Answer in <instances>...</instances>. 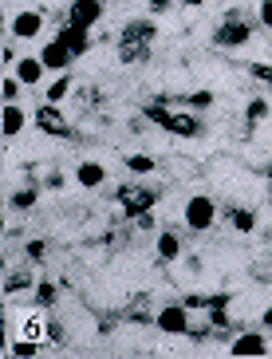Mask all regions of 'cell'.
<instances>
[{
  "label": "cell",
  "instance_id": "cell-8",
  "mask_svg": "<svg viewBox=\"0 0 272 359\" xmlns=\"http://www.w3.org/2000/svg\"><path fill=\"white\" fill-rule=\"evenodd\" d=\"M40 60H43V67H52V72H67V64H72V60H75V52H72V48H67V43L52 40V43H43Z\"/></svg>",
  "mask_w": 272,
  "mask_h": 359
},
{
  "label": "cell",
  "instance_id": "cell-21",
  "mask_svg": "<svg viewBox=\"0 0 272 359\" xmlns=\"http://www.w3.org/2000/svg\"><path fill=\"white\" fill-rule=\"evenodd\" d=\"M32 285H36V276H32V273H12L8 285H4V292L16 296V292H24V288H32Z\"/></svg>",
  "mask_w": 272,
  "mask_h": 359
},
{
  "label": "cell",
  "instance_id": "cell-29",
  "mask_svg": "<svg viewBox=\"0 0 272 359\" xmlns=\"http://www.w3.org/2000/svg\"><path fill=\"white\" fill-rule=\"evenodd\" d=\"M249 75L261 83H272V64H249Z\"/></svg>",
  "mask_w": 272,
  "mask_h": 359
},
{
  "label": "cell",
  "instance_id": "cell-17",
  "mask_svg": "<svg viewBox=\"0 0 272 359\" xmlns=\"http://www.w3.org/2000/svg\"><path fill=\"white\" fill-rule=\"evenodd\" d=\"M142 115L150 118V123H154V127H162V130H170V111H166V99H158V103H147L142 107Z\"/></svg>",
  "mask_w": 272,
  "mask_h": 359
},
{
  "label": "cell",
  "instance_id": "cell-27",
  "mask_svg": "<svg viewBox=\"0 0 272 359\" xmlns=\"http://www.w3.org/2000/svg\"><path fill=\"white\" fill-rule=\"evenodd\" d=\"M264 115H268V103H264V99H252V103L245 107V118H249V123H261Z\"/></svg>",
  "mask_w": 272,
  "mask_h": 359
},
{
  "label": "cell",
  "instance_id": "cell-12",
  "mask_svg": "<svg viewBox=\"0 0 272 359\" xmlns=\"http://www.w3.org/2000/svg\"><path fill=\"white\" fill-rule=\"evenodd\" d=\"M268 351V344H264V336H257V332H245V336L233 339L229 355H264Z\"/></svg>",
  "mask_w": 272,
  "mask_h": 359
},
{
  "label": "cell",
  "instance_id": "cell-16",
  "mask_svg": "<svg viewBox=\"0 0 272 359\" xmlns=\"http://www.w3.org/2000/svg\"><path fill=\"white\" fill-rule=\"evenodd\" d=\"M178 253H182V241H178V233H158V257L162 261H178Z\"/></svg>",
  "mask_w": 272,
  "mask_h": 359
},
{
  "label": "cell",
  "instance_id": "cell-4",
  "mask_svg": "<svg viewBox=\"0 0 272 359\" xmlns=\"http://www.w3.org/2000/svg\"><path fill=\"white\" fill-rule=\"evenodd\" d=\"M154 320H158V327H162L166 336H189V332H193V320H189L186 304H166Z\"/></svg>",
  "mask_w": 272,
  "mask_h": 359
},
{
  "label": "cell",
  "instance_id": "cell-5",
  "mask_svg": "<svg viewBox=\"0 0 272 359\" xmlns=\"http://www.w3.org/2000/svg\"><path fill=\"white\" fill-rule=\"evenodd\" d=\"M36 127L52 138H72V127H67V118L55 111V103H43L40 111H36Z\"/></svg>",
  "mask_w": 272,
  "mask_h": 359
},
{
  "label": "cell",
  "instance_id": "cell-20",
  "mask_svg": "<svg viewBox=\"0 0 272 359\" xmlns=\"http://www.w3.org/2000/svg\"><path fill=\"white\" fill-rule=\"evenodd\" d=\"M55 296H60V292H55L52 280H36V296H32V304H36V308H52Z\"/></svg>",
  "mask_w": 272,
  "mask_h": 359
},
{
  "label": "cell",
  "instance_id": "cell-28",
  "mask_svg": "<svg viewBox=\"0 0 272 359\" xmlns=\"http://www.w3.org/2000/svg\"><path fill=\"white\" fill-rule=\"evenodd\" d=\"M24 336L40 344V339H43V320L40 316H28V320H24Z\"/></svg>",
  "mask_w": 272,
  "mask_h": 359
},
{
  "label": "cell",
  "instance_id": "cell-2",
  "mask_svg": "<svg viewBox=\"0 0 272 359\" xmlns=\"http://www.w3.org/2000/svg\"><path fill=\"white\" fill-rule=\"evenodd\" d=\"M115 198H118V205L126 210V217H142V213L154 210L158 190H150V186H123Z\"/></svg>",
  "mask_w": 272,
  "mask_h": 359
},
{
  "label": "cell",
  "instance_id": "cell-10",
  "mask_svg": "<svg viewBox=\"0 0 272 359\" xmlns=\"http://www.w3.org/2000/svg\"><path fill=\"white\" fill-rule=\"evenodd\" d=\"M158 36V24L154 20H126L118 40H130V43H154Z\"/></svg>",
  "mask_w": 272,
  "mask_h": 359
},
{
  "label": "cell",
  "instance_id": "cell-35",
  "mask_svg": "<svg viewBox=\"0 0 272 359\" xmlns=\"http://www.w3.org/2000/svg\"><path fill=\"white\" fill-rule=\"evenodd\" d=\"M182 4H186V8H201V4H205V0H182Z\"/></svg>",
  "mask_w": 272,
  "mask_h": 359
},
{
  "label": "cell",
  "instance_id": "cell-14",
  "mask_svg": "<svg viewBox=\"0 0 272 359\" xmlns=\"http://www.w3.org/2000/svg\"><path fill=\"white\" fill-rule=\"evenodd\" d=\"M40 75H43V60H40V55H36V60L28 55V60L16 64V79H20L24 87H36V83H40Z\"/></svg>",
  "mask_w": 272,
  "mask_h": 359
},
{
  "label": "cell",
  "instance_id": "cell-9",
  "mask_svg": "<svg viewBox=\"0 0 272 359\" xmlns=\"http://www.w3.org/2000/svg\"><path fill=\"white\" fill-rule=\"evenodd\" d=\"M55 40L67 43V48H72L75 55H83L87 48H91V36H87V28H83V24H72V20H67V24L60 28V36H55Z\"/></svg>",
  "mask_w": 272,
  "mask_h": 359
},
{
  "label": "cell",
  "instance_id": "cell-11",
  "mask_svg": "<svg viewBox=\"0 0 272 359\" xmlns=\"http://www.w3.org/2000/svg\"><path fill=\"white\" fill-rule=\"evenodd\" d=\"M75 182H79L83 190H95V186H103L107 182V170L99 166L95 158H87V162H79V170H75Z\"/></svg>",
  "mask_w": 272,
  "mask_h": 359
},
{
  "label": "cell",
  "instance_id": "cell-25",
  "mask_svg": "<svg viewBox=\"0 0 272 359\" xmlns=\"http://www.w3.org/2000/svg\"><path fill=\"white\" fill-rule=\"evenodd\" d=\"M36 198H40V190L32 186V190H20V194H12V205H16V210H32V205H36Z\"/></svg>",
  "mask_w": 272,
  "mask_h": 359
},
{
  "label": "cell",
  "instance_id": "cell-15",
  "mask_svg": "<svg viewBox=\"0 0 272 359\" xmlns=\"http://www.w3.org/2000/svg\"><path fill=\"white\" fill-rule=\"evenodd\" d=\"M170 135L198 138V135H201V118H193V115H174V118H170Z\"/></svg>",
  "mask_w": 272,
  "mask_h": 359
},
{
  "label": "cell",
  "instance_id": "cell-23",
  "mask_svg": "<svg viewBox=\"0 0 272 359\" xmlns=\"http://www.w3.org/2000/svg\"><path fill=\"white\" fill-rule=\"evenodd\" d=\"M12 355H20V359H32V355H40V344L28 336H20L16 344H12Z\"/></svg>",
  "mask_w": 272,
  "mask_h": 359
},
{
  "label": "cell",
  "instance_id": "cell-19",
  "mask_svg": "<svg viewBox=\"0 0 272 359\" xmlns=\"http://www.w3.org/2000/svg\"><path fill=\"white\" fill-rule=\"evenodd\" d=\"M0 123H4V135H20V130H24V111H20V107H16V103H8V107H4V118H0Z\"/></svg>",
  "mask_w": 272,
  "mask_h": 359
},
{
  "label": "cell",
  "instance_id": "cell-39",
  "mask_svg": "<svg viewBox=\"0 0 272 359\" xmlns=\"http://www.w3.org/2000/svg\"><path fill=\"white\" fill-rule=\"evenodd\" d=\"M67 4H72V0H67Z\"/></svg>",
  "mask_w": 272,
  "mask_h": 359
},
{
  "label": "cell",
  "instance_id": "cell-31",
  "mask_svg": "<svg viewBox=\"0 0 272 359\" xmlns=\"http://www.w3.org/2000/svg\"><path fill=\"white\" fill-rule=\"evenodd\" d=\"M43 253H48L43 241H28V261H43Z\"/></svg>",
  "mask_w": 272,
  "mask_h": 359
},
{
  "label": "cell",
  "instance_id": "cell-37",
  "mask_svg": "<svg viewBox=\"0 0 272 359\" xmlns=\"http://www.w3.org/2000/svg\"><path fill=\"white\" fill-rule=\"evenodd\" d=\"M264 174H268V182H272V166H268V170H264Z\"/></svg>",
  "mask_w": 272,
  "mask_h": 359
},
{
  "label": "cell",
  "instance_id": "cell-18",
  "mask_svg": "<svg viewBox=\"0 0 272 359\" xmlns=\"http://www.w3.org/2000/svg\"><path fill=\"white\" fill-rule=\"evenodd\" d=\"M225 213H229V222L237 225V233H252V225H257L252 210H241V205H225Z\"/></svg>",
  "mask_w": 272,
  "mask_h": 359
},
{
  "label": "cell",
  "instance_id": "cell-22",
  "mask_svg": "<svg viewBox=\"0 0 272 359\" xmlns=\"http://www.w3.org/2000/svg\"><path fill=\"white\" fill-rule=\"evenodd\" d=\"M67 95H72V79H67V75H60V79L48 87V103H63Z\"/></svg>",
  "mask_w": 272,
  "mask_h": 359
},
{
  "label": "cell",
  "instance_id": "cell-40",
  "mask_svg": "<svg viewBox=\"0 0 272 359\" xmlns=\"http://www.w3.org/2000/svg\"><path fill=\"white\" fill-rule=\"evenodd\" d=\"M103 4H107V0H103Z\"/></svg>",
  "mask_w": 272,
  "mask_h": 359
},
{
  "label": "cell",
  "instance_id": "cell-32",
  "mask_svg": "<svg viewBox=\"0 0 272 359\" xmlns=\"http://www.w3.org/2000/svg\"><path fill=\"white\" fill-rule=\"evenodd\" d=\"M261 24L272 28V0H261Z\"/></svg>",
  "mask_w": 272,
  "mask_h": 359
},
{
  "label": "cell",
  "instance_id": "cell-6",
  "mask_svg": "<svg viewBox=\"0 0 272 359\" xmlns=\"http://www.w3.org/2000/svg\"><path fill=\"white\" fill-rule=\"evenodd\" d=\"M99 16H103V0H72V4H67V20H72V24L95 28Z\"/></svg>",
  "mask_w": 272,
  "mask_h": 359
},
{
  "label": "cell",
  "instance_id": "cell-24",
  "mask_svg": "<svg viewBox=\"0 0 272 359\" xmlns=\"http://www.w3.org/2000/svg\"><path fill=\"white\" fill-rule=\"evenodd\" d=\"M126 166L135 170V174H150V170H154L158 162L150 158V154H130V158H126Z\"/></svg>",
  "mask_w": 272,
  "mask_h": 359
},
{
  "label": "cell",
  "instance_id": "cell-30",
  "mask_svg": "<svg viewBox=\"0 0 272 359\" xmlns=\"http://www.w3.org/2000/svg\"><path fill=\"white\" fill-rule=\"evenodd\" d=\"M186 99H189V107H213V91H193Z\"/></svg>",
  "mask_w": 272,
  "mask_h": 359
},
{
  "label": "cell",
  "instance_id": "cell-3",
  "mask_svg": "<svg viewBox=\"0 0 272 359\" xmlns=\"http://www.w3.org/2000/svg\"><path fill=\"white\" fill-rule=\"evenodd\" d=\"M213 222H217V201H213V198L198 194V198H189V201H186V225H189V229L205 233Z\"/></svg>",
  "mask_w": 272,
  "mask_h": 359
},
{
  "label": "cell",
  "instance_id": "cell-36",
  "mask_svg": "<svg viewBox=\"0 0 272 359\" xmlns=\"http://www.w3.org/2000/svg\"><path fill=\"white\" fill-rule=\"evenodd\" d=\"M261 320H264V327H272V308H264V316H261Z\"/></svg>",
  "mask_w": 272,
  "mask_h": 359
},
{
  "label": "cell",
  "instance_id": "cell-26",
  "mask_svg": "<svg viewBox=\"0 0 272 359\" xmlns=\"http://www.w3.org/2000/svg\"><path fill=\"white\" fill-rule=\"evenodd\" d=\"M20 79H16V75H8V79H4V87H0V95H4V103H16V99H20Z\"/></svg>",
  "mask_w": 272,
  "mask_h": 359
},
{
  "label": "cell",
  "instance_id": "cell-33",
  "mask_svg": "<svg viewBox=\"0 0 272 359\" xmlns=\"http://www.w3.org/2000/svg\"><path fill=\"white\" fill-rule=\"evenodd\" d=\"M170 4H174V0H150V12L162 16V12H170Z\"/></svg>",
  "mask_w": 272,
  "mask_h": 359
},
{
  "label": "cell",
  "instance_id": "cell-13",
  "mask_svg": "<svg viewBox=\"0 0 272 359\" xmlns=\"http://www.w3.org/2000/svg\"><path fill=\"white\" fill-rule=\"evenodd\" d=\"M150 48H154V43L118 40V60H123V64H147V60H150Z\"/></svg>",
  "mask_w": 272,
  "mask_h": 359
},
{
  "label": "cell",
  "instance_id": "cell-7",
  "mask_svg": "<svg viewBox=\"0 0 272 359\" xmlns=\"http://www.w3.org/2000/svg\"><path fill=\"white\" fill-rule=\"evenodd\" d=\"M43 28V12H16L8 24V32L16 36V40H36Z\"/></svg>",
  "mask_w": 272,
  "mask_h": 359
},
{
  "label": "cell",
  "instance_id": "cell-34",
  "mask_svg": "<svg viewBox=\"0 0 272 359\" xmlns=\"http://www.w3.org/2000/svg\"><path fill=\"white\" fill-rule=\"evenodd\" d=\"M48 190H63V174H48Z\"/></svg>",
  "mask_w": 272,
  "mask_h": 359
},
{
  "label": "cell",
  "instance_id": "cell-1",
  "mask_svg": "<svg viewBox=\"0 0 272 359\" xmlns=\"http://www.w3.org/2000/svg\"><path fill=\"white\" fill-rule=\"evenodd\" d=\"M249 40H252V24L241 20L237 12L225 16V20L217 24V32H213V43H217V48H245Z\"/></svg>",
  "mask_w": 272,
  "mask_h": 359
},
{
  "label": "cell",
  "instance_id": "cell-38",
  "mask_svg": "<svg viewBox=\"0 0 272 359\" xmlns=\"http://www.w3.org/2000/svg\"><path fill=\"white\" fill-rule=\"evenodd\" d=\"M268 201H272V194H268Z\"/></svg>",
  "mask_w": 272,
  "mask_h": 359
}]
</instances>
